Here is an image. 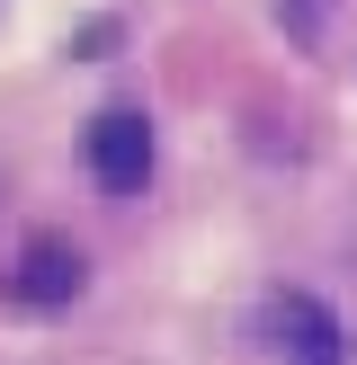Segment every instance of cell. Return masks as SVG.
I'll list each match as a JSON object with an SVG mask.
<instances>
[{
	"mask_svg": "<svg viewBox=\"0 0 357 365\" xmlns=\"http://www.w3.org/2000/svg\"><path fill=\"white\" fill-rule=\"evenodd\" d=\"M89 170H99L107 196H143V178H152V125L134 107H107L89 125Z\"/></svg>",
	"mask_w": 357,
	"mask_h": 365,
	"instance_id": "obj_1",
	"label": "cell"
},
{
	"mask_svg": "<svg viewBox=\"0 0 357 365\" xmlns=\"http://www.w3.org/2000/svg\"><path fill=\"white\" fill-rule=\"evenodd\" d=\"M81 277H89V267H81V250H63V241H27V259H18L9 294H18V303H45V312H54V303H71V294H81Z\"/></svg>",
	"mask_w": 357,
	"mask_h": 365,
	"instance_id": "obj_2",
	"label": "cell"
}]
</instances>
